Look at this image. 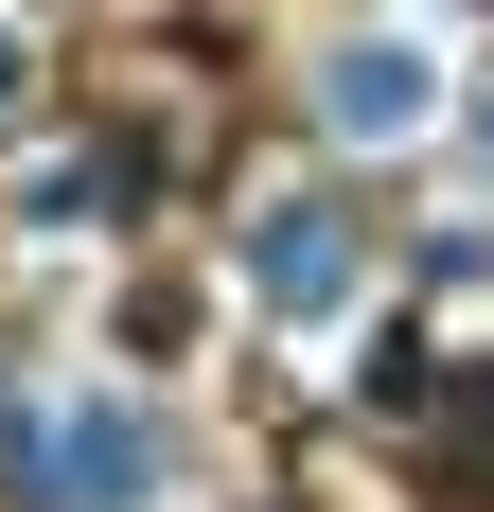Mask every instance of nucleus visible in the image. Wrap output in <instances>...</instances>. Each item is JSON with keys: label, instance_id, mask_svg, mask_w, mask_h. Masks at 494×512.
<instances>
[{"label": "nucleus", "instance_id": "obj_1", "mask_svg": "<svg viewBox=\"0 0 494 512\" xmlns=\"http://www.w3.org/2000/svg\"><path fill=\"white\" fill-rule=\"evenodd\" d=\"M36 495L53 512H159V407L142 389H71L36 424Z\"/></svg>", "mask_w": 494, "mask_h": 512}, {"label": "nucleus", "instance_id": "obj_2", "mask_svg": "<svg viewBox=\"0 0 494 512\" xmlns=\"http://www.w3.org/2000/svg\"><path fill=\"white\" fill-rule=\"evenodd\" d=\"M247 301L283 318V336L353 318V212H336V195H283V212H247Z\"/></svg>", "mask_w": 494, "mask_h": 512}, {"label": "nucleus", "instance_id": "obj_3", "mask_svg": "<svg viewBox=\"0 0 494 512\" xmlns=\"http://www.w3.org/2000/svg\"><path fill=\"white\" fill-rule=\"evenodd\" d=\"M424 106H442V53L424 36H336V71H318L336 142H424Z\"/></svg>", "mask_w": 494, "mask_h": 512}, {"label": "nucleus", "instance_id": "obj_4", "mask_svg": "<svg viewBox=\"0 0 494 512\" xmlns=\"http://www.w3.org/2000/svg\"><path fill=\"white\" fill-rule=\"evenodd\" d=\"M124 195H142L124 159H53V177H36V230H89V212H124Z\"/></svg>", "mask_w": 494, "mask_h": 512}]
</instances>
